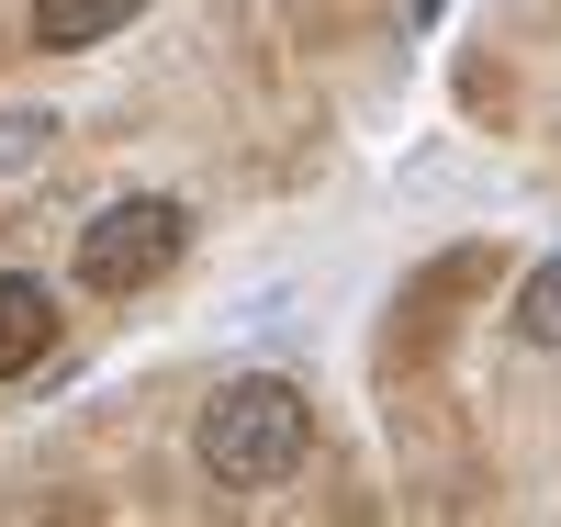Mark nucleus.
Segmentation results:
<instances>
[{
  "instance_id": "f257e3e1",
  "label": "nucleus",
  "mask_w": 561,
  "mask_h": 527,
  "mask_svg": "<svg viewBox=\"0 0 561 527\" xmlns=\"http://www.w3.org/2000/svg\"><path fill=\"white\" fill-rule=\"evenodd\" d=\"M314 449V404H304V381H280V370H237V381H214V404L192 426V460L214 471L225 494H270V483H293Z\"/></svg>"
},
{
  "instance_id": "f03ea898",
  "label": "nucleus",
  "mask_w": 561,
  "mask_h": 527,
  "mask_svg": "<svg viewBox=\"0 0 561 527\" xmlns=\"http://www.w3.org/2000/svg\"><path fill=\"white\" fill-rule=\"evenodd\" d=\"M180 248H192V203H169V191H124V203H102V214L79 225L68 270H79V293L124 303V293H147V280H169Z\"/></svg>"
},
{
  "instance_id": "7ed1b4c3",
  "label": "nucleus",
  "mask_w": 561,
  "mask_h": 527,
  "mask_svg": "<svg viewBox=\"0 0 561 527\" xmlns=\"http://www.w3.org/2000/svg\"><path fill=\"white\" fill-rule=\"evenodd\" d=\"M45 348H57V293L34 270H0V381H23Z\"/></svg>"
},
{
  "instance_id": "20e7f679",
  "label": "nucleus",
  "mask_w": 561,
  "mask_h": 527,
  "mask_svg": "<svg viewBox=\"0 0 561 527\" xmlns=\"http://www.w3.org/2000/svg\"><path fill=\"white\" fill-rule=\"evenodd\" d=\"M147 0H34V45L45 57H79V45H113Z\"/></svg>"
},
{
  "instance_id": "39448f33",
  "label": "nucleus",
  "mask_w": 561,
  "mask_h": 527,
  "mask_svg": "<svg viewBox=\"0 0 561 527\" xmlns=\"http://www.w3.org/2000/svg\"><path fill=\"white\" fill-rule=\"evenodd\" d=\"M517 337H528V348H561V259H539V270L517 280Z\"/></svg>"
},
{
  "instance_id": "423d86ee",
  "label": "nucleus",
  "mask_w": 561,
  "mask_h": 527,
  "mask_svg": "<svg viewBox=\"0 0 561 527\" xmlns=\"http://www.w3.org/2000/svg\"><path fill=\"white\" fill-rule=\"evenodd\" d=\"M45 147H57V113H34V102H12V113H0V180H12V169H34Z\"/></svg>"
}]
</instances>
